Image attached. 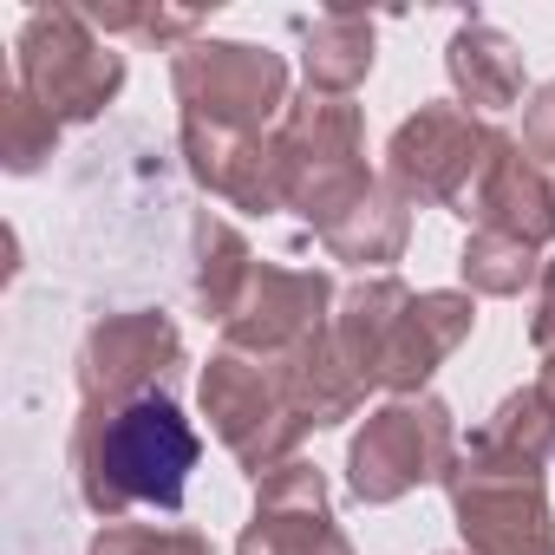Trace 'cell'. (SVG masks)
Returning <instances> with one entry per match:
<instances>
[{"label":"cell","mask_w":555,"mask_h":555,"mask_svg":"<svg viewBox=\"0 0 555 555\" xmlns=\"http://www.w3.org/2000/svg\"><path fill=\"white\" fill-rule=\"evenodd\" d=\"M196 457H203V438L190 431L170 392H144L112 412H79V431H73V477L86 509L99 516H125L131 503L177 509Z\"/></svg>","instance_id":"cell-1"},{"label":"cell","mask_w":555,"mask_h":555,"mask_svg":"<svg viewBox=\"0 0 555 555\" xmlns=\"http://www.w3.org/2000/svg\"><path fill=\"white\" fill-rule=\"evenodd\" d=\"M268 144H274V164H282L288 209H301L314 222V235L379 183L366 170V118L353 99H327V92L295 99Z\"/></svg>","instance_id":"cell-2"},{"label":"cell","mask_w":555,"mask_h":555,"mask_svg":"<svg viewBox=\"0 0 555 555\" xmlns=\"http://www.w3.org/2000/svg\"><path fill=\"white\" fill-rule=\"evenodd\" d=\"M444 490H451V516H457L470 555H555L542 464L509 457L470 431L444 470Z\"/></svg>","instance_id":"cell-3"},{"label":"cell","mask_w":555,"mask_h":555,"mask_svg":"<svg viewBox=\"0 0 555 555\" xmlns=\"http://www.w3.org/2000/svg\"><path fill=\"white\" fill-rule=\"evenodd\" d=\"M53 125L99 118L125 86V53L99 40V27L79 8H40L21 27V79H14Z\"/></svg>","instance_id":"cell-4"},{"label":"cell","mask_w":555,"mask_h":555,"mask_svg":"<svg viewBox=\"0 0 555 555\" xmlns=\"http://www.w3.org/2000/svg\"><path fill=\"white\" fill-rule=\"evenodd\" d=\"M170 86L183 99V118L235 138H261L268 118L288 112V60L248 40H190L170 60Z\"/></svg>","instance_id":"cell-5"},{"label":"cell","mask_w":555,"mask_h":555,"mask_svg":"<svg viewBox=\"0 0 555 555\" xmlns=\"http://www.w3.org/2000/svg\"><path fill=\"white\" fill-rule=\"evenodd\" d=\"M457 457V425L431 392L386 399L347 444V490L360 503H399L418 483H444Z\"/></svg>","instance_id":"cell-6"},{"label":"cell","mask_w":555,"mask_h":555,"mask_svg":"<svg viewBox=\"0 0 555 555\" xmlns=\"http://www.w3.org/2000/svg\"><path fill=\"white\" fill-rule=\"evenodd\" d=\"M203 418L216 425V438L235 451V464L261 483L268 470L295 464V444L308 438V425L288 412L282 399V379H274L268 360L255 353H235L222 347L209 366H203Z\"/></svg>","instance_id":"cell-7"},{"label":"cell","mask_w":555,"mask_h":555,"mask_svg":"<svg viewBox=\"0 0 555 555\" xmlns=\"http://www.w3.org/2000/svg\"><path fill=\"white\" fill-rule=\"evenodd\" d=\"M490 144H496V131L477 112H464L457 99L418 105L386 144V183L405 203H464Z\"/></svg>","instance_id":"cell-8"},{"label":"cell","mask_w":555,"mask_h":555,"mask_svg":"<svg viewBox=\"0 0 555 555\" xmlns=\"http://www.w3.org/2000/svg\"><path fill=\"white\" fill-rule=\"evenodd\" d=\"M334 327V282L321 268H274L255 261L242 301L222 321V347L255 353V360H282Z\"/></svg>","instance_id":"cell-9"},{"label":"cell","mask_w":555,"mask_h":555,"mask_svg":"<svg viewBox=\"0 0 555 555\" xmlns=\"http://www.w3.org/2000/svg\"><path fill=\"white\" fill-rule=\"evenodd\" d=\"M183 360V340L170 314H112L79 347V412H112L144 392H164L170 366Z\"/></svg>","instance_id":"cell-10"},{"label":"cell","mask_w":555,"mask_h":555,"mask_svg":"<svg viewBox=\"0 0 555 555\" xmlns=\"http://www.w3.org/2000/svg\"><path fill=\"white\" fill-rule=\"evenodd\" d=\"M235 555H353L327 509V477L314 464H282L255 483V516L235 542Z\"/></svg>","instance_id":"cell-11"},{"label":"cell","mask_w":555,"mask_h":555,"mask_svg":"<svg viewBox=\"0 0 555 555\" xmlns=\"http://www.w3.org/2000/svg\"><path fill=\"white\" fill-rule=\"evenodd\" d=\"M457 216L490 229V235L542 248V242H555V183L516 138H496L477 183H470V196L457 203Z\"/></svg>","instance_id":"cell-12"},{"label":"cell","mask_w":555,"mask_h":555,"mask_svg":"<svg viewBox=\"0 0 555 555\" xmlns=\"http://www.w3.org/2000/svg\"><path fill=\"white\" fill-rule=\"evenodd\" d=\"M477 327V295H457V288H431V295H412L386 353H379V373L373 386H386L392 399H412L425 392V379L470 340Z\"/></svg>","instance_id":"cell-13"},{"label":"cell","mask_w":555,"mask_h":555,"mask_svg":"<svg viewBox=\"0 0 555 555\" xmlns=\"http://www.w3.org/2000/svg\"><path fill=\"white\" fill-rule=\"evenodd\" d=\"M183 157H190V177L209 196L235 203V209H255V216L288 209L282 164H274V144L268 138H235V131H216V125L183 118Z\"/></svg>","instance_id":"cell-14"},{"label":"cell","mask_w":555,"mask_h":555,"mask_svg":"<svg viewBox=\"0 0 555 555\" xmlns=\"http://www.w3.org/2000/svg\"><path fill=\"white\" fill-rule=\"evenodd\" d=\"M268 366H274V379H282L288 412H295L308 431H327V425H340V418H353V412L366 405V379H360V373L347 366V353L334 347V327H327L321 340L282 353V360H268Z\"/></svg>","instance_id":"cell-15"},{"label":"cell","mask_w":555,"mask_h":555,"mask_svg":"<svg viewBox=\"0 0 555 555\" xmlns=\"http://www.w3.org/2000/svg\"><path fill=\"white\" fill-rule=\"evenodd\" d=\"M444 73H451L464 112H509L522 99V47L490 21H464L451 34Z\"/></svg>","instance_id":"cell-16"},{"label":"cell","mask_w":555,"mask_h":555,"mask_svg":"<svg viewBox=\"0 0 555 555\" xmlns=\"http://www.w3.org/2000/svg\"><path fill=\"white\" fill-rule=\"evenodd\" d=\"M295 34H301L308 92L353 99V86L373 73V21H360V14H301Z\"/></svg>","instance_id":"cell-17"},{"label":"cell","mask_w":555,"mask_h":555,"mask_svg":"<svg viewBox=\"0 0 555 555\" xmlns=\"http://www.w3.org/2000/svg\"><path fill=\"white\" fill-rule=\"evenodd\" d=\"M405 235H412V203H405L392 183H373L360 203H347V209L321 229L327 255H334V261H360V268L399 261V255H405Z\"/></svg>","instance_id":"cell-18"},{"label":"cell","mask_w":555,"mask_h":555,"mask_svg":"<svg viewBox=\"0 0 555 555\" xmlns=\"http://www.w3.org/2000/svg\"><path fill=\"white\" fill-rule=\"evenodd\" d=\"M405 301H412V288L399 282V274H373V282L347 288V295H340V308H334V347H340V353H347V366L366 379V392H373L379 353H386V340H392V327H399Z\"/></svg>","instance_id":"cell-19"},{"label":"cell","mask_w":555,"mask_h":555,"mask_svg":"<svg viewBox=\"0 0 555 555\" xmlns=\"http://www.w3.org/2000/svg\"><path fill=\"white\" fill-rule=\"evenodd\" d=\"M190 248H196V301L216 314V321H229V308L242 301V288H248V274H255V255H248V242L222 222V216H196V229H190Z\"/></svg>","instance_id":"cell-20"},{"label":"cell","mask_w":555,"mask_h":555,"mask_svg":"<svg viewBox=\"0 0 555 555\" xmlns=\"http://www.w3.org/2000/svg\"><path fill=\"white\" fill-rule=\"evenodd\" d=\"M457 274H464V295H496V301H509V295H522L529 282H542V261H535L529 242H509V235L477 229V235L464 242V255H457Z\"/></svg>","instance_id":"cell-21"},{"label":"cell","mask_w":555,"mask_h":555,"mask_svg":"<svg viewBox=\"0 0 555 555\" xmlns=\"http://www.w3.org/2000/svg\"><path fill=\"white\" fill-rule=\"evenodd\" d=\"M477 438L496 444V451H509V457L542 464V457H555V399H548L542 386H522V392H509V399L483 418Z\"/></svg>","instance_id":"cell-22"},{"label":"cell","mask_w":555,"mask_h":555,"mask_svg":"<svg viewBox=\"0 0 555 555\" xmlns=\"http://www.w3.org/2000/svg\"><path fill=\"white\" fill-rule=\"evenodd\" d=\"M53 144H60V125H53V118H47L21 86L0 92V157H8V170H14V177L40 170V164L53 157Z\"/></svg>","instance_id":"cell-23"},{"label":"cell","mask_w":555,"mask_h":555,"mask_svg":"<svg viewBox=\"0 0 555 555\" xmlns=\"http://www.w3.org/2000/svg\"><path fill=\"white\" fill-rule=\"evenodd\" d=\"M92 555H216L196 529H157V522H112L92 535Z\"/></svg>","instance_id":"cell-24"},{"label":"cell","mask_w":555,"mask_h":555,"mask_svg":"<svg viewBox=\"0 0 555 555\" xmlns=\"http://www.w3.org/2000/svg\"><path fill=\"white\" fill-rule=\"evenodd\" d=\"M99 34H144V40H190L203 14H170V8H86Z\"/></svg>","instance_id":"cell-25"},{"label":"cell","mask_w":555,"mask_h":555,"mask_svg":"<svg viewBox=\"0 0 555 555\" xmlns=\"http://www.w3.org/2000/svg\"><path fill=\"white\" fill-rule=\"evenodd\" d=\"M522 151L555 170V86H542L529 99V112H522Z\"/></svg>","instance_id":"cell-26"},{"label":"cell","mask_w":555,"mask_h":555,"mask_svg":"<svg viewBox=\"0 0 555 555\" xmlns=\"http://www.w3.org/2000/svg\"><path fill=\"white\" fill-rule=\"evenodd\" d=\"M529 340L548 353L555 347V261H542V282H535V314H529Z\"/></svg>","instance_id":"cell-27"},{"label":"cell","mask_w":555,"mask_h":555,"mask_svg":"<svg viewBox=\"0 0 555 555\" xmlns=\"http://www.w3.org/2000/svg\"><path fill=\"white\" fill-rule=\"evenodd\" d=\"M542 392H548V399H555V347H548V353H542Z\"/></svg>","instance_id":"cell-28"}]
</instances>
